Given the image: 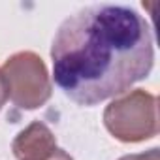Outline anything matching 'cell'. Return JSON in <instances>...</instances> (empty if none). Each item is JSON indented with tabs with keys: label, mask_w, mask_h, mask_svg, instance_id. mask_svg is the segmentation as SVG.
<instances>
[{
	"label": "cell",
	"mask_w": 160,
	"mask_h": 160,
	"mask_svg": "<svg viewBox=\"0 0 160 160\" xmlns=\"http://www.w3.org/2000/svg\"><path fill=\"white\" fill-rule=\"evenodd\" d=\"M51 60L57 87L79 106H96L151 73L152 32L134 8L87 6L58 27Z\"/></svg>",
	"instance_id": "obj_1"
},
{
	"label": "cell",
	"mask_w": 160,
	"mask_h": 160,
	"mask_svg": "<svg viewBox=\"0 0 160 160\" xmlns=\"http://www.w3.org/2000/svg\"><path fill=\"white\" fill-rule=\"evenodd\" d=\"M104 124L113 138L136 143L156 136V98L141 89L111 102L104 111Z\"/></svg>",
	"instance_id": "obj_2"
},
{
	"label": "cell",
	"mask_w": 160,
	"mask_h": 160,
	"mask_svg": "<svg viewBox=\"0 0 160 160\" xmlns=\"http://www.w3.org/2000/svg\"><path fill=\"white\" fill-rule=\"evenodd\" d=\"M10 100L21 109H36L51 98V79L43 60L32 51L15 53L0 68Z\"/></svg>",
	"instance_id": "obj_3"
},
{
	"label": "cell",
	"mask_w": 160,
	"mask_h": 160,
	"mask_svg": "<svg viewBox=\"0 0 160 160\" xmlns=\"http://www.w3.org/2000/svg\"><path fill=\"white\" fill-rule=\"evenodd\" d=\"M57 149L58 147L53 132L40 121H34L21 130L12 145L17 160H45Z\"/></svg>",
	"instance_id": "obj_4"
},
{
	"label": "cell",
	"mask_w": 160,
	"mask_h": 160,
	"mask_svg": "<svg viewBox=\"0 0 160 160\" xmlns=\"http://www.w3.org/2000/svg\"><path fill=\"white\" fill-rule=\"evenodd\" d=\"M119 160H158V149H151L149 152H141V154H130V156H122Z\"/></svg>",
	"instance_id": "obj_5"
},
{
	"label": "cell",
	"mask_w": 160,
	"mask_h": 160,
	"mask_svg": "<svg viewBox=\"0 0 160 160\" xmlns=\"http://www.w3.org/2000/svg\"><path fill=\"white\" fill-rule=\"evenodd\" d=\"M10 94H8V85H6V79H4V73L0 70V109L4 108V104L8 102Z\"/></svg>",
	"instance_id": "obj_6"
},
{
	"label": "cell",
	"mask_w": 160,
	"mask_h": 160,
	"mask_svg": "<svg viewBox=\"0 0 160 160\" xmlns=\"http://www.w3.org/2000/svg\"><path fill=\"white\" fill-rule=\"evenodd\" d=\"M45 160H73V158H72V156H70L66 151H62V149H57V151H55V152H53L49 158H45Z\"/></svg>",
	"instance_id": "obj_7"
}]
</instances>
